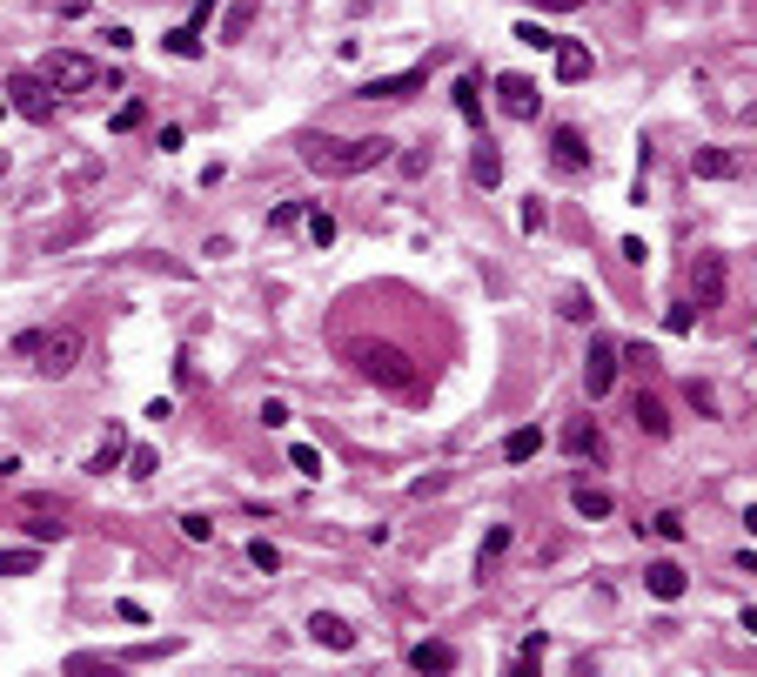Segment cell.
Returning a JSON list of instances; mask_svg holds the SVG:
<instances>
[{"mask_svg":"<svg viewBox=\"0 0 757 677\" xmlns=\"http://www.w3.org/2000/svg\"><path fill=\"white\" fill-rule=\"evenodd\" d=\"M617 342L610 336H597L590 342V356H583V383H590V396H610V383H617Z\"/></svg>","mask_w":757,"mask_h":677,"instance_id":"obj_7","label":"cell"},{"mask_svg":"<svg viewBox=\"0 0 757 677\" xmlns=\"http://www.w3.org/2000/svg\"><path fill=\"white\" fill-rule=\"evenodd\" d=\"M516 41H523V47H543V54H550V47H557V34H550V27H536V21H516Z\"/></svg>","mask_w":757,"mask_h":677,"instance_id":"obj_30","label":"cell"},{"mask_svg":"<svg viewBox=\"0 0 757 677\" xmlns=\"http://www.w3.org/2000/svg\"><path fill=\"white\" fill-rule=\"evenodd\" d=\"M650 530H657L664 543H684V517H677V510H657V517H650Z\"/></svg>","mask_w":757,"mask_h":677,"instance_id":"obj_32","label":"cell"},{"mask_svg":"<svg viewBox=\"0 0 757 677\" xmlns=\"http://www.w3.org/2000/svg\"><path fill=\"white\" fill-rule=\"evenodd\" d=\"M396 155V141L389 135H356V141H329V135H315L302 141V161H309L315 175H369V168H382V161Z\"/></svg>","mask_w":757,"mask_h":677,"instance_id":"obj_1","label":"cell"},{"mask_svg":"<svg viewBox=\"0 0 757 677\" xmlns=\"http://www.w3.org/2000/svg\"><path fill=\"white\" fill-rule=\"evenodd\" d=\"M744 530H751V537H757V503H751V510H744Z\"/></svg>","mask_w":757,"mask_h":677,"instance_id":"obj_45","label":"cell"},{"mask_svg":"<svg viewBox=\"0 0 757 677\" xmlns=\"http://www.w3.org/2000/svg\"><path fill=\"white\" fill-rule=\"evenodd\" d=\"M161 47H168L175 61H195V54H201V34H195V27H175V34H161Z\"/></svg>","mask_w":757,"mask_h":677,"instance_id":"obj_25","label":"cell"},{"mask_svg":"<svg viewBox=\"0 0 757 677\" xmlns=\"http://www.w3.org/2000/svg\"><path fill=\"white\" fill-rule=\"evenodd\" d=\"M691 403L704 409V416H717V396H711V383H691Z\"/></svg>","mask_w":757,"mask_h":677,"instance_id":"obj_41","label":"cell"},{"mask_svg":"<svg viewBox=\"0 0 757 677\" xmlns=\"http://www.w3.org/2000/svg\"><path fill=\"white\" fill-rule=\"evenodd\" d=\"M309 242H315V249H329V242H335V215L309 208Z\"/></svg>","mask_w":757,"mask_h":677,"instance_id":"obj_31","label":"cell"},{"mask_svg":"<svg viewBox=\"0 0 757 677\" xmlns=\"http://www.w3.org/2000/svg\"><path fill=\"white\" fill-rule=\"evenodd\" d=\"M737 168H744V161H737L731 148H697V155H691V175L697 181H731Z\"/></svg>","mask_w":757,"mask_h":677,"instance_id":"obj_15","label":"cell"},{"mask_svg":"<svg viewBox=\"0 0 757 677\" xmlns=\"http://www.w3.org/2000/svg\"><path fill=\"white\" fill-rule=\"evenodd\" d=\"M7 108L27 121H54V81L47 74H7Z\"/></svg>","mask_w":757,"mask_h":677,"instance_id":"obj_5","label":"cell"},{"mask_svg":"<svg viewBox=\"0 0 757 677\" xmlns=\"http://www.w3.org/2000/svg\"><path fill=\"white\" fill-rule=\"evenodd\" d=\"M248 564H255V570H268V577H275V570H282V550H275V543H268V537H255V543H248Z\"/></svg>","mask_w":757,"mask_h":677,"instance_id":"obj_26","label":"cell"},{"mask_svg":"<svg viewBox=\"0 0 757 677\" xmlns=\"http://www.w3.org/2000/svg\"><path fill=\"white\" fill-rule=\"evenodd\" d=\"M550 54H557V81H563V88L590 81V68H597V61H590V47H583V41H563V34H557V47H550Z\"/></svg>","mask_w":757,"mask_h":677,"instance_id":"obj_10","label":"cell"},{"mask_svg":"<svg viewBox=\"0 0 757 677\" xmlns=\"http://www.w3.org/2000/svg\"><path fill=\"white\" fill-rule=\"evenodd\" d=\"M563 316H570V322H590V316H597L590 289H563Z\"/></svg>","mask_w":757,"mask_h":677,"instance_id":"obj_27","label":"cell"},{"mask_svg":"<svg viewBox=\"0 0 757 677\" xmlns=\"http://www.w3.org/2000/svg\"><path fill=\"white\" fill-rule=\"evenodd\" d=\"M751 349H757V342H751Z\"/></svg>","mask_w":757,"mask_h":677,"instance_id":"obj_48","label":"cell"},{"mask_svg":"<svg viewBox=\"0 0 757 677\" xmlns=\"http://www.w3.org/2000/svg\"><path fill=\"white\" fill-rule=\"evenodd\" d=\"M543 222H550V208H543V202H523V228H530V235H536V228H543Z\"/></svg>","mask_w":757,"mask_h":677,"instance_id":"obj_40","label":"cell"},{"mask_svg":"<svg viewBox=\"0 0 757 677\" xmlns=\"http://www.w3.org/2000/svg\"><path fill=\"white\" fill-rule=\"evenodd\" d=\"M141 121H148V108H141V101H121V114H114L108 128H114V135H134Z\"/></svg>","mask_w":757,"mask_h":677,"instance_id":"obj_29","label":"cell"},{"mask_svg":"<svg viewBox=\"0 0 757 677\" xmlns=\"http://www.w3.org/2000/svg\"><path fill=\"white\" fill-rule=\"evenodd\" d=\"M724 282H731L724 255H697L691 262V309H717L724 302Z\"/></svg>","mask_w":757,"mask_h":677,"instance_id":"obj_6","label":"cell"},{"mask_svg":"<svg viewBox=\"0 0 757 677\" xmlns=\"http://www.w3.org/2000/svg\"><path fill=\"white\" fill-rule=\"evenodd\" d=\"M255 7H262V0H235V7H228L222 41H248V27H255Z\"/></svg>","mask_w":757,"mask_h":677,"instance_id":"obj_21","label":"cell"},{"mask_svg":"<svg viewBox=\"0 0 757 677\" xmlns=\"http://www.w3.org/2000/svg\"><path fill=\"white\" fill-rule=\"evenodd\" d=\"M121 456H128V436H121V429H108V443H101V450L88 456V470H94V476H108L114 463H121Z\"/></svg>","mask_w":757,"mask_h":677,"instance_id":"obj_22","label":"cell"},{"mask_svg":"<svg viewBox=\"0 0 757 677\" xmlns=\"http://www.w3.org/2000/svg\"><path fill=\"white\" fill-rule=\"evenodd\" d=\"M114 617H121V624H148V610L134 604V597H121V604H114Z\"/></svg>","mask_w":757,"mask_h":677,"instance_id":"obj_38","label":"cell"},{"mask_svg":"<svg viewBox=\"0 0 757 677\" xmlns=\"http://www.w3.org/2000/svg\"><path fill=\"white\" fill-rule=\"evenodd\" d=\"M469 175L483 181V188H496V181H503V155H496V141H476V155H469Z\"/></svg>","mask_w":757,"mask_h":677,"instance_id":"obj_20","label":"cell"},{"mask_svg":"<svg viewBox=\"0 0 757 677\" xmlns=\"http://www.w3.org/2000/svg\"><path fill=\"white\" fill-rule=\"evenodd\" d=\"M737 624H744V631H751V637H757V610H751V604H744V617H737Z\"/></svg>","mask_w":757,"mask_h":677,"instance_id":"obj_43","label":"cell"},{"mask_svg":"<svg viewBox=\"0 0 757 677\" xmlns=\"http://www.w3.org/2000/svg\"><path fill=\"white\" fill-rule=\"evenodd\" d=\"M14 470H21V463H14V456H0V483H7V476H14Z\"/></svg>","mask_w":757,"mask_h":677,"instance_id":"obj_44","label":"cell"},{"mask_svg":"<svg viewBox=\"0 0 757 677\" xmlns=\"http://www.w3.org/2000/svg\"><path fill=\"white\" fill-rule=\"evenodd\" d=\"M309 637H315V644H329V651H356L349 617H335V610H315V617H309Z\"/></svg>","mask_w":757,"mask_h":677,"instance_id":"obj_11","label":"cell"},{"mask_svg":"<svg viewBox=\"0 0 757 677\" xmlns=\"http://www.w3.org/2000/svg\"><path fill=\"white\" fill-rule=\"evenodd\" d=\"M262 423L282 429V423H289V403H282V396H268V403H262Z\"/></svg>","mask_w":757,"mask_h":677,"instance_id":"obj_37","label":"cell"},{"mask_svg":"<svg viewBox=\"0 0 757 677\" xmlns=\"http://www.w3.org/2000/svg\"><path fill=\"white\" fill-rule=\"evenodd\" d=\"M570 510H577L583 523H603V517H617V497L597 490V483H577V490H570Z\"/></svg>","mask_w":757,"mask_h":677,"instance_id":"obj_12","label":"cell"},{"mask_svg":"<svg viewBox=\"0 0 757 677\" xmlns=\"http://www.w3.org/2000/svg\"><path fill=\"white\" fill-rule=\"evenodd\" d=\"M550 161H557L563 175L590 168V148H583V135H577V128H557V135H550Z\"/></svg>","mask_w":757,"mask_h":677,"instance_id":"obj_14","label":"cell"},{"mask_svg":"<svg viewBox=\"0 0 757 677\" xmlns=\"http://www.w3.org/2000/svg\"><path fill=\"white\" fill-rule=\"evenodd\" d=\"M41 570V550H0V577H34Z\"/></svg>","mask_w":757,"mask_h":677,"instance_id":"obj_24","label":"cell"},{"mask_svg":"<svg viewBox=\"0 0 757 677\" xmlns=\"http://www.w3.org/2000/svg\"><path fill=\"white\" fill-rule=\"evenodd\" d=\"M14 356H21L34 376H67L74 356H81V329H21V336H14Z\"/></svg>","mask_w":757,"mask_h":677,"instance_id":"obj_2","label":"cell"},{"mask_svg":"<svg viewBox=\"0 0 757 677\" xmlns=\"http://www.w3.org/2000/svg\"><path fill=\"white\" fill-rule=\"evenodd\" d=\"M128 470L134 476H155V450H128Z\"/></svg>","mask_w":757,"mask_h":677,"instance_id":"obj_39","label":"cell"},{"mask_svg":"<svg viewBox=\"0 0 757 677\" xmlns=\"http://www.w3.org/2000/svg\"><path fill=\"white\" fill-rule=\"evenodd\" d=\"M496 101H503V114H510V121H530L543 94H536L530 74H496Z\"/></svg>","mask_w":757,"mask_h":677,"instance_id":"obj_8","label":"cell"},{"mask_svg":"<svg viewBox=\"0 0 757 677\" xmlns=\"http://www.w3.org/2000/svg\"><path fill=\"white\" fill-rule=\"evenodd\" d=\"M302 215H309V208H302V202H282V208H275V215H268V228H295V222H302Z\"/></svg>","mask_w":757,"mask_h":677,"instance_id":"obj_35","label":"cell"},{"mask_svg":"<svg viewBox=\"0 0 757 677\" xmlns=\"http://www.w3.org/2000/svg\"><path fill=\"white\" fill-rule=\"evenodd\" d=\"M536 450H543V429H536V423H523V429L503 436V463H530Z\"/></svg>","mask_w":757,"mask_h":677,"instance_id":"obj_18","label":"cell"},{"mask_svg":"<svg viewBox=\"0 0 757 677\" xmlns=\"http://www.w3.org/2000/svg\"><path fill=\"white\" fill-rule=\"evenodd\" d=\"M0 175H7V155H0Z\"/></svg>","mask_w":757,"mask_h":677,"instance_id":"obj_47","label":"cell"},{"mask_svg":"<svg viewBox=\"0 0 757 677\" xmlns=\"http://www.w3.org/2000/svg\"><path fill=\"white\" fill-rule=\"evenodd\" d=\"M0 114H7V94H0Z\"/></svg>","mask_w":757,"mask_h":677,"instance_id":"obj_46","label":"cell"},{"mask_svg":"<svg viewBox=\"0 0 757 677\" xmlns=\"http://www.w3.org/2000/svg\"><path fill=\"white\" fill-rule=\"evenodd\" d=\"M563 450H570V456H603V436H597V423H590V416H577V423L563 429Z\"/></svg>","mask_w":757,"mask_h":677,"instance_id":"obj_19","label":"cell"},{"mask_svg":"<svg viewBox=\"0 0 757 677\" xmlns=\"http://www.w3.org/2000/svg\"><path fill=\"white\" fill-rule=\"evenodd\" d=\"M356 369L382 389H409L416 383V356L396 349V342H356Z\"/></svg>","mask_w":757,"mask_h":677,"instance_id":"obj_3","label":"cell"},{"mask_svg":"<svg viewBox=\"0 0 757 677\" xmlns=\"http://www.w3.org/2000/svg\"><path fill=\"white\" fill-rule=\"evenodd\" d=\"M536 7H550V14H570V7H583V0H536Z\"/></svg>","mask_w":757,"mask_h":677,"instance_id":"obj_42","label":"cell"},{"mask_svg":"<svg viewBox=\"0 0 757 677\" xmlns=\"http://www.w3.org/2000/svg\"><path fill=\"white\" fill-rule=\"evenodd\" d=\"M289 463H295V470H302V476H322V470H329V463H322V450H315V443H295V450H289Z\"/></svg>","mask_w":757,"mask_h":677,"instance_id":"obj_28","label":"cell"},{"mask_svg":"<svg viewBox=\"0 0 757 677\" xmlns=\"http://www.w3.org/2000/svg\"><path fill=\"white\" fill-rule=\"evenodd\" d=\"M47 81H54V94H88V88H101L108 74L94 68L88 54H74V47H61V54H47Z\"/></svg>","mask_w":757,"mask_h":677,"instance_id":"obj_4","label":"cell"},{"mask_svg":"<svg viewBox=\"0 0 757 677\" xmlns=\"http://www.w3.org/2000/svg\"><path fill=\"white\" fill-rule=\"evenodd\" d=\"M181 537H188V543H208V537H215V523L201 517V510H188V517H181Z\"/></svg>","mask_w":757,"mask_h":677,"instance_id":"obj_33","label":"cell"},{"mask_svg":"<svg viewBox=\"0 0 757 677\" xmlns=\"http://www.w3.org/2000/svg\"><path fill=\"white\" fill-rule=\"evenodd\" d=\"M503 550H510V523H496L490 537H483V564H490V557H503Z\"/></svg>","mask_w":757,"mask_h":677,"instance_id":"obj_34","label":"cell"},{"mask_svg":"<svg viewBox=\"0 0 757 677\" xmlns=\"http://www.w3.org/2000/svg\"><path fill=\"white\" fill-rule=\"evenodd\" d=\"M429 81V68H402V74H376V81H362V101H409V94Z\"/></svg>","mask_w":757,"mask_h":677,"instance_id":"obj_9","label":"cell"},{"mask_svg":"<svg viewBox=\"0 0 757 677\" xmlns=\"http://www.w3.org/2000/svg\"><path fill=\"white\" fill-rule=\"evenodd\" d=\"M664 329H670V336H691V302H677V309L664 316Z\"/></svg>","mask_w":757,"mask_h":677,"instance_id":"obj_36","label":"cell"},{"mask_svg":"<svg viewBox=\"0 0 757 677\" xmlns=\"http://www.w3.org/2000/svg\"><path fill=\"white\" fill-rule=\"evenodd\" d=\"M409 664H416V671H456L463 657H456V644H443V637H423V644L409 651Z\"/></svg>","mask_w":757,"mask_h":677,"instance_id":"obj_16","label":"cell"},{"mask_svg":"<svg viewBox=\"0 0 757 677\" xmlns=\"http://www.w3.org/2000/svg\"><path fill=\"white\" fill-rule=\"evenodd\" d=\"M644 590L657 597V604H677V597L691 590V577H684L677 564H650V570H644Z\"/></svg>","mask_w":757,"mask_h":677,"instance_id":"obj_13","label":"cell"},{"mask_svg":"<svg viewBox=\"0 0 757 677\" xmlns=\"http://www.w3.org/2000/svg\"><path fill=\"white\" fill-rule=\"evenodd\" d=\"M630 423L644 429V436H670V409L657 403V396H644V389H637V403H630Z\"/></svg>","mask_w":757,"mask_h":677,"instance_id":"obj_17","label":"cell"},{"mask_svg":"<svg viewBox=\"0 0 757 677\" xmlns=\"http://www.w3.org/2000/svg\"><path fill=\"white\" fill-rule=\"evenodd\" d=\"M456 114H463L469 128L483 121V94H476V74H463V81H456Z\"/></svg>","mask_w":757,"mask_h":677,"instance_id":"obj_23","label":"cell"}]
</instances>
